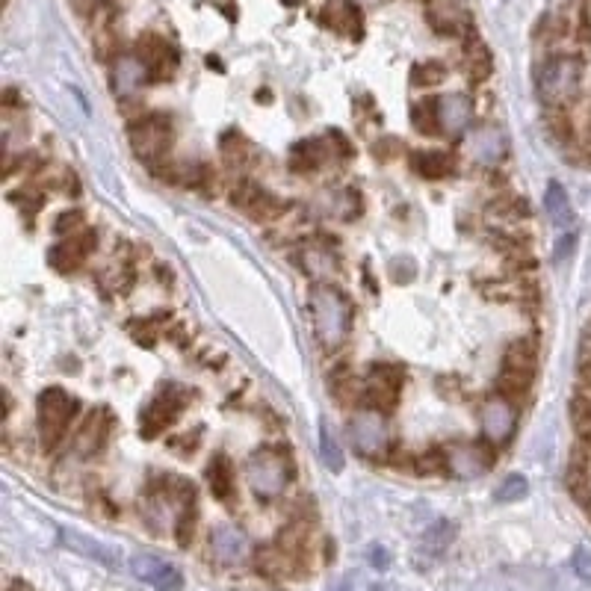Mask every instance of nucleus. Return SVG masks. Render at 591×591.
<instances>
[{
  "label": "nucleus",
  "mask_w": 591,
  "mask_h": 591,
  "mask_svg": "<svg viewBox=\"0 0 591 591\" xmlns=\"http://www.w3.org/2000/svg\"><path fill=\"white\" fill-rule=\"evenodd\" d=\"M311 317H314L317 337L326 349H337L352 329V305L331 284L311 287Z\"/></svg>",
  "instance_id": "obj_1"
},
{
  "label": "nucleus",
  "mask_w": 591,
  "mask_h": 591,
  "mask_svg": "<svg viewBox=\"0 0 591 591\" xmlns=\"http://www.w3.org/2000/svg\"><path fill=\"white\" fill-rule=\"evenodd\" d=\"M583 89V63L580 57H553L538 71V98L547 110H568Z\"/></svg>",
  "instance_id": "obj_2"
},
{
  "label": "nucleus",
  "mask_w": 591,
  "mask_h": 591,
  "mask_svg": "<svg viewBox=\"0 0 591 591\" xmlns=\"http://www.w3.org/2000/svg\"><path fill=\"white\" fill-rule=\"evenodd\" d=\"M246 476H249V485H252V491H255L258 497L272 500V497H278V494L284 491V485L290 482L293 464H290L284 450L266 447V450L255 453V456L249 459Z\"/></svg>",
  "instance_id": "obj_3"
},
{
  "label": "nucleus",
  "mask_w": 591,
  "mask_h": 591,
  "mask_svg": "<svg viewBox=\"0 0 591 591\" xmlns=\"http://www.w3.org/2000/svg\"><path fill=\"white\" fill-rule=\"evenodd\" d=\"M77 411V402L60 391V388H48L39 396V435H42V444L45 450H57L60 441L66 438L68 426H71V417Z\"/></svg>",
  "instance_id": "obj_4"
},
{
  "label": "nucleus",
  "mask_w": 591,
  "mask_h": 591,
  "mask_svg": "<svg viewBox=\"0 0 591 591\" xmlns=\"http://www.w3.org/2000/svg\"><path fill=\"white\" fill-rule=\"evenodd\" d=\"M532 376H535V346L532 340H515L503 355V373H500L497 391L512 402L526 394Z\"/></svg>",
  "instance_id": "obj_5"
},
{
  "label": "nucleus",
  "mask_w": 591,
  "mask_h": 591,
  "mask_svg": "<svg viewBox=\"0 0 591 591\" xmlns=\"http://www.w3.org/2000/svg\"><path fill=\"white\" fill-rule=\"evenodd\" d=\"M131 571L136 580L154 586L157 591H178L181 589V583H184V580H181V571H178L175 565H169V562H163V559H157V556H151V553L133 556Z\"/></svg>",
  "instance_id": "obj_6"
},
{
  "label": "nucleus",
  "mask_w": 591,
  "mask_h": 591,
  "mask_svg": "<svg viewBox=\"0 0 591 591\" xmlns=\"http://www.w3.org/2000/svg\"><path fill=\"white\" fill-rule=\"evenodd\" d=\"M169 122L163 119V116H148V119H142L139 125H133L131 128V142H133V151L142 157V160H154V157H160L166 148H169Z\"/></svg>",
  "instance_id": "obj_7"
},
{
  "label": "nucleus",
  "mask_w": 591,
  "mask_h": 591,
  "mask_svg": "<svg viewBox=\"0 0 591 591\" xmlns=\"http://www.w3.org/2000/svg\"><path fill=\"white\" fill-rule=\"evenodd\" d=\"M349 435L355 438V447L364 456H382L385 447H388V429H385V420L379 414L355 417L352 426H349Z\"/></svg>",
  "instance_id": "obj_8"
},
{
  "label": "nucleus",
  "mask_w": 591,
  "mask_h": 591,
  "mask_svg": "<svg viewBox=\"0 0 591 591\" xmlns=\"http://www.w3.org/2000/svg\"><path fill=\"white\" fill-rule=\"evenodd\" d=\"M494 461V453L485 444H459L447 453V467L461 476V479H473L482 476Z\"/></svg>",
  "instance_id": "obj_9"
},
{
  "label": "nucleus",
  "mask_w": 591,
  "mask_h": 591,
  "mask_svg": "<svg viewBox=\"0 0 591 591\" xmlns=\"http://www.w3.org/2000/svg\"><path fill=\"white\" fill-rule=\"evenodd\" d=\"M210 553L222 565H237L249 556V538L237 526H219L210 535Z\"/></svg>",
  "instance_id": "obj_10"
},
{
  "label": "nucleus",
  "mask_w": 591,
  "mask_h": 591,
  "mask_svg": "<svg viewBox=\"0 0 591 591\" xmlns=\"http://www.w3.org/2000/svg\"><path fill=\"white\" fill-rule=\"evenodd\" d=\"M399 388H402V373L396 367H373L370 388H367V402L376 411H391L396 405Z\"/></svg>",
  "instance_id": "obj_11"
},
{
  "label": "nucleus",
  "mask_w": 591,
  "mask_h": 591,
  "mask_svg": "<svg viewBox=\"0 0 591 591\" xmlns=\"http://www.w3.org/2000/svg\"><path fill=\"white\" fill-rule=\"evenodd\" d=\"M482 429L485 435L500 444L512 435L515 429V405L506 399V396H494L485 408H482Z\"/></svg>",
  "instance_id": "obj_12"
},
{
  "label": "nucleus",
  "mask_w": 591,
  "mask_h": 591,
  "mask_svg": "<svg viewBox=\"0 0 591 591\" xmlns=\"http://www.w3.org/2000/svg\"><path fill=\"white\" fill-rule=\"evenodd\" d=\"M136 51H139L142 66L148 68L154 77H169V74L175 71V66H178L175 51H172L160 36H145V39H139Z\"/></svg>",
  "instance_id": "obj_13"
},
{
  "label": "nucleus",
  "mask_w": 591,
  "mask_h": 591,
  "mask_svg": "<svg viewBox=\"0 0 591 591\" xmlns=\"http://www.w3.org/2000/svg\"><path fill=\"white\" fill-rule=\"evenodd\" d=\"M429 24L444 36H459L464 30H470L467 12L453 0H432L429 3Z\"/></svg>",
  "instance_id": "obj_14"
},
{
  "label": "nucleus",
  "mask_w": 591,
  "mask_h": 591,
  "mask_svg": "<svg viewBox=\"0 0 591 591\" xmlns=\"http://www.w3.org/2000/svg\"><path fill=\"white\" fill-rule=\"evenodd\" d=\"M438 116H441V131L461 133L470 125L473 116V101L461 92H453L438 101Z\"/></svg>",
  "instance_id": "obj_15"
},
{
  "label": "nucleus",
  "mask_w": 591,
  "mask_h": 591,
  "mask_svg": "<svg viewBox=\"0 0 591 591\" xmlns=\"http://www.w3.org/2000/svg\"><path fill=\"white\" fill-rule=\"evenodd\" d=\"M95 246V234H83V237H71L66 243H60V246H54L51 249V255H48V261L54 269H60V272H71V269H77L80 263L86 261V255H89V249Z\"/></svg>",
  "instance_id": "obj_16"
},
{
  "label": "nucleus",
  "mask_w": 591,
  "mask_h": 591,
  "mask_svg": "<svg viewBox=\"0 0 591 591\" xmlns=\"http://www.w3.org/2000/svg\"><path fill=\"white\" fill-rule=\"evenodd\" d=\"M181 411V402L175 399L172 394H163L160 399H154L148 408H145V414H142V420H139V426H142V435H157L160 429H166L172 420H175V414Z\"/></svg>",
  "instance_id": "obj_17"
},
{
  "label": "nucleus",
  "mask_w": 591,
  "mask_h": 591,
  "mask_svg": "<svg viewBox=\"0 0 591 591\" xmlns=\"http://www.w3.org/2000/svg\"><path fill=\"white\" fill-rule=\"evenodd\" d=\"M323 21L331 30L346 33V36L361 33V9L352 0H329V6L323 9Z\"/></svg>",
  "instance_id": "obj_18"
},
{
  "label": "nucleus",
  "mask_w": 591,
  "mask_h": 591,
  "mask_svg": "<svg viewBox=\"0 0 591 591\" xmlns=\"http://www.w3.org/2000/svg\"><path fill=\"white\" fill-rule=\"evenodd\" d=\"M544 210H547V216H550V222L556 225V228H562V231H568L571 225H574V207H571V198L565 193V187L562 184H550L547 187V193H544Z\"/></svg>",
  "instance_id": "obj_19"
},
{
  "label": "nucleus",
  "mask_w": 591,
  "mask_h": 591,
  "mask_svg": "<svg viewBox=\"0 0 591 591\" xmlns=\"http://www.w3.org/2000/svg\"><path fill=\"white\" fill-rule=\"evenodd\" d=\"M464 68H467V77H470L473 83L488 80L491 71H494L491 51H488L476 36H467V45H464Z\"/></svg>",
  "instance_id": "obj_20"
},
{
  "label": "nucleus",
  "mask_w": 591,
  "mask_h": 591,
  "mask_svg": "<svg viewBox=\"0 0 591 591\" xmlns=\"http://www.w3.org/2000/svg\"><path fill=\"white\" fill-rule=\"evenodd\" d=\"M107 429H110V417H107V411H98V414H89L86 417V423H83V429H80V435H77V450L80 453H95L101 444H104V438H107Z\"/></svg>",
  "instance_id": "obj_21"
},
{
  "label": "nucleus",
  "mask_w": 591,
  "mask_h": 591,
  "mask_svg": "<svg viewBox=\"0 0 591 591\" xmlns=\"http://www.w3.org/2000/svg\"><path fill=\"white\" fill-rule=\"evenodd\" d=\"M207 482H210V491L213 497L219 500H228L231 497V488H234V470H231V461L225 456H216L207 467Z\"/></svg>",
  "instance_id": "obj_22"
},
{
  "label": "nucleus",
  "mask_w": 591,
  "mask_h": 591,
  "mask_svg": "<svg viewBox=\"0 0 591 591\" xmlns=\"http://www.w3.org/2000/svg\"><path fill=\"white\" fill-rule=\"evenodd\" d=\"M414 169L429 178V181H438V178H447L453 172V160L450 154H441V151H429V154H417L414 157Z\"/></svg>",
  "instance_id": "obj_23"
},
{
  "label": "nucleus",
  "mask_w": 591,
  "mask_h": 591,
  "mask_svg": "<svg viewBox=\"0 0 591 591\" xmlns=\"http://www.w3.org/2000/svg\"><path fill=\"white\" fill-rule=\"evenodd\" d=\"M145 71H148V68L142 66V60H119V63H116V71H113L116 92L128 95L133 89H139L142 80H145Z\"/></svg>",
  "instance_id": "obj_24"
},
{
  "label": "nucleus",
  "mask_w": 591,
  "mask_h": 591,
  "mask_svg": "<svg viewBox=\"0 0 591 591\" xmlns=\"http://www.w3.org/2000/svg\"><path fill=\"white\" fill-rule=\"evenodd\" d=\"M411 122L420 133H438L441 131V116H438V101H426L417 104L411 110Z\"/></svg>",
  "instance_id": "obj_25"
},
{
  "label": "nucleus",
  "mask_w": 591,
  "mask_h": 591,
  "mask_svg": "<svg viewBox=\"0 0 591 591\" xmlns=\"http://www.w3.org/2000/svg\"><path fill=\"white\" fill-rule=\"evenodd\" d=\"M63 541H66L68 547L86 553V556H95V559H101V562H107V565H116L113 556H110L98 541H89V538H83V535H77V532H63Z\"/></svg>",
  "instance_id": "obj_26"
},
{
  "label": "nucleus",
  "mask_w": 591,
  "mask_h": 591,
  "mask_svg": "<svg viewBox=\"0 0 591 591\" xmlns=\"http://www.w3.org/2000/svg\"><path fill=\"white\" fill-rule=\"evenodd\" d=\"M571 420H574V429L580 432V438L591 444V399L577 396L571 402Z\"/></svg>",
  "instance_id": "obj_27"
},
{
  "label": "nucleus",
  "mask_w": 591,
  "mask_h": 591,
  "mask_svg": "<svg viewBox=\"0 0 591 591\" xmlns=\"http://www.w3.org/2000/svg\"><path fill=\"white\" fill-rule=\"evenodd\" d=\"M320 456H323V464L329 467V470H340L343 467V453H340V444L331 438L329 426L323 423L320 426Z\"/></svg>",
  "instance_id": "obj_28"
},
{
  "label": "nucleus",
  "mask_w": 591,
  "mask_h": 591,
  "mask_svg": "<svg viewBox=\"0 0 591 591\" xmlns=\"http://www.w3.org/2000/svg\"><path fill=\"white\" fill-rule=\"evenodd\" d=\"M526 497V479L521 473H512L503 479V485L497 488V503H518Z\"/></svg>",
  "instance_id": "obj_29"
},
{
  "label": "nucleus",
  "mask_w": 591,
  "mask_h": 591,
  "mask_svg": "<svg viewBox=\"0 0 591 591\" xmlns=\"http://www.w3.org/2000/svg\"><path fill=\"white\" fill-rule=\"evenodd\" d=\"M453 532H456V526L447 524V521H441L435 529H429V532H426V541H423V544H426V550H429V553H435V556H438V553H444V547L453 541Z\"/></svg>",
  "instance_id": "obj_30"
},
{
  "label": "nucleus",
  "mask_w": 591,
  "mask_h": 591,
  "mask_svg": "<svg viewBox=\"0 0 591 591\" xmlns=\"http://www.w3.org/2000/svg\"><path fill=\"white\" fill-rule=\"evenodd\" d=\"M444 77H447V68L441 66V63H423V66H417L411 71V83L414 86H438Z\"/></svg>",
  "instance_id": "obj_31"
},
{
  "label": "nucleus",
  "mask_w": 591,
  "mask_h": 591,
  "mask_svg": "<svg viewBox=\"0 0 591 591\" xmlns=\"http://www.w3.org/2000/svg\"><path fill=\"white\" fill-rule=\"evenodd\" d=\"M574 571L583 583L591 586V547H577L574 553Z\"/></svg>",
  "instance_id": "obj_32"
},
{
  "label": "nucleus",
  "mask_w": 591,
  "mask_h": 591,
  "mask_svg": "<svg viewBox=\"0 0 591 591\" xmlns=\"http://www.w3.org/2000/svg\"><path fill=\"white\" fill-rule=\"evenodd\" d=\"M574 243H577V237L571 234L568 240H562L559 246H556V261H562L565 255H571V249H574Z\"/></svg>",
  "instance_id": "obj_33"
},
{
  "label": "nucleus",
  "mask_w": 591,
  "mask_h": 591,
  "mask_svg": "<svg viewBox=\"0 0 591 591\" xmlns=\"http://www.w3.org/2000/svg\"><path fill=\"white\" fill-rule=\"evenodd\" d=\"M373 565L376 568H388V553L385 550H373Z\"/></svg>",
  "instance_id": "obj_34"
},
{
  "label": "nucleus",
  "mask_w": 591,
  "mask_h": 591,
  "mask_svg": "<svg viewBox=\"0 0 591 591\" xmlns=\"http://www.w3.org/2000/svg\"><path fill=\"white\" fill-rule=\"evenodd\" d=\"M329 591H349V580H340V583H337V586Z\"/></svg>",
  "instance_id": "obj_35"
},
{
  "label": "nucleus",
  "mask_w": 591,
  "mask_h": 591,
  "mask_svg": "<svg viewBox=\"0 0 591 591\" xmlns=\"http://www.w3.org/2000/svg\"><path fill=\"white\" fill-rule=\"evenodd\" d=\"M3 3H9V0H3Z\"/></svg>",
  "instance_id": "obj_36"
}]
</instances>
